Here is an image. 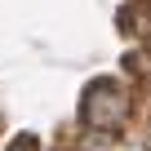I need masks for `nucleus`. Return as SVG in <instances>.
Wrapping results in <instances>:
<instances>
[{
	"mask_svg": "<svg viewBox=\"0 0 151 151\" xmlns=\"http://www.w3.org/2000/svg\"><path fill=\"white\" fill-rule=\"evenodd\" d=\"M129 111H133V98H129V89H124L120 80L98 76V80L85 85V98H80V120H85V129L116 138V129L129 120Z\"/></svg>",
	"mask_w": 151,
	"mask_h": 151,
	"instance_id": "obj_1",
	"label": "nucleus"
}]
</instances>
